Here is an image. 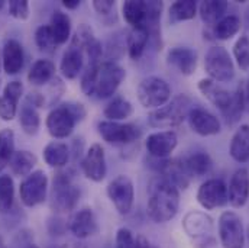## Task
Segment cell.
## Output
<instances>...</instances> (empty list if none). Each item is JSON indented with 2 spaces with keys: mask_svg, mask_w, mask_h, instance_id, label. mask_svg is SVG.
Wrapping results in <instances>:
<instances>
[{
  "mask_svg": "<svg viewBox=\"0 0 249 248\" xmlns=\"http://www.w3.org/2000/svg\"><path fill=\"white\" fill-rule=\"evenodd\" d=\"M126 77V71L115 61L90 64L81 76V92L86 96L107 99L116 93Z\"/></svg>",
  "mask_w": 249,
  "mask_h": 248,
  "instance_id": "1",
  "label": "cell"
},
{
  "mask_svg": "<svg viewBox=\"0 0 249 248\" xmlns=\"http://www.w3.org/2000/svg\"><path fill=\"white\" fill-rule=\"evenodd\" d=\"M180 208V190L161 176L154 179L148 187V216L155 224L171 221Z\"/></svg>",
  "mask_w": 249,
  "mask_h": 248,
  "instance_id": "2",
  "label": "cell"
},
{
  "mask_svg": "<svg viewBox=\"0 0 249 248\" xmlns=\"http://www.w3.org/2000/svg\"><path fill=\"white\" fill-rule=\"evenodd\" d=\"M75 172L71 167L57 170L53 182L51 208L55 212H71L80 200V187L75 185Z\"/></svg>",
  "mask_w": 249,
  "mask_h": 248,
  "instance_id": "3",
  "label": "cell"
},
{
  "mask_svg": "<svg viewBox=\"0 0 249 248\" xmlns=\"http://www.w3.org/2000/svg\"><path fill=\"white\" fill-rule=\"evenodd\" d=\"M191 100L186 95H178L167 105L148 115V124L154 128H174L184 122L190 112Z\"/></svg>",
  "mask_w": 249,
  "mask_h": 248,
  "instance_id": "4",
  "label": "cell"
},
{
  "mask_svg": "<svg viewBox=\"0 0 249 248\" xmlns=\"http://www.w3.org/2000/svg\"><path fill=\"white\" fill-rule=\"evenodd\" d=\"M138 100L145 109H158L167 105L171 99V87L170 84L157 76L145 77L136 90Z\"/></svg>",
  "mask_w": 249,
  "mask_h": 248,
  "instance_id": "5",
  "label": "cell"
},
{
  "mask_svg": "<svg viewBox=\"0 0 249 248\" xmlns=\"http://www.w3.org/2000/svg\"><path fill=\"white\" fill-rule=\"evenodd\" d=\"M204 68L213 81L228 83L235 77V65L225 47H212L206 53Z\"/></svg>",
  "mask_w": 249,
  "mask_h": 248,
  "instance_id": "6",
  "label": "cell"
},
{
  "mask_svg": "<svg viewBox=\"0 0 249 248\" xmlns=\"http://www.w3.org/2000/svg\"><path fill=\"white\" fill-rule=\"evenodd\" d=\"M48 193V176L42 170H35L26 176L19 187V196L26 208H35L45 202Z\"/></svg>",
  "mask_w": 249,
  "mask_h": 248,
  "instance_id": "7",
  "label": "cell"
},
{
  "mask_svg": "<svg viewBox=\"0 0 249 248\" xmlns=\"http://www.w3.org/2000/svg\"><path fill=\"white\" fill-rule=\"evenodd\" d=\"M219 238L223 248H244L245 231L238 213L228 210L219 218Z\"/></svg>",
  "mask_w": 249,
  "mask_h": 248,
  "instance_id": "8",
  "label": "cell"
},
{
  "mask_svg": "<svg viewBox=\"0 0 249 248\" xmlns=\"http://www.w3.org/2000/svg\"><path fill=\"white\" fill-rule=\"evenodd\" d=\"M97 132L103 141L112 145H126L141 138L142 131L133 124H121L112 121H102L97 125Z\"/></svg>",
  "mask_w": 249,
  "mask_h": 248,
  "instance_id": "9",
  "label": "cell"
},
{
  "mask_svg": "<svg viewBox=\"0 0 249 248\" xmlns=\"http://www.w3.org/2000/svg\"><path fill=\"white\" fill-rule=\"evenodd\" d=\"M106 193L109 200L113 203V206L121 215H127L132 210L135 202V187H133V182L127 176L124 174L116 176L107 185Z\"/></svg>",
  "mask_w": 249,
  "mask_h": 248,
  "instance_id": "10",
  "label": "cell"
},
{
  "mask_svg": "<svg viewBox=\"0 0 249 248\" xmlns=\"http://www.w3.org/2000/svg\"><path fill=\"white\" fill-rule=\"evenodd\" d=\"M77 124H78V119L71 112L68 103H62L57 108H54L48 114L47 121H45L50 135L55 139H64L70 136Z\"/></svg>",
  "mask_w": 249,
  "mask_h": 248,
  "instance_id": "11",
  "label": "cell"
},
{
  "mask_svg": "<svg viewBox=\"0 0 249 248\" xmlns=\"http://www.w3.org/2000/svg\"><path fill=\"white\" fill-rule=\"evenodd\" d=\"M81 170L83 174L94 183H100L105 180L107 174V164L105 148L100 144L96 142L90 145L84 158L81 160Z\"/></svg>",
  "mask_w": 249,
  "mask_h": 248,
  "instance_id": "12",
  "label": "cell"
},
{
  "mask_svg": "<svg viewBox=\"0 0 249 248\" xmlns=\"http://www.w3.org/2000/svg\"><path fill=\"white\" fill-rule=\"evenodd\" d=\"M197 202L206 210L222 208L228 203V186L220 179H209L197 191Z\"/></svg>",
  "mask_w": 249,
  "mask_h": 248,
  "instance_id": "13",
  "label": "cell"
},
{
  "mask_svg": "<svg viewBox=\"0 0 249 248\" xmlns=\"http://www.w3.org/2000/svg\"><path fill=\"white\" fill-rule=\"evenodd\" d=\"M178 144V136L174 131H160L148 135L145 145L149 155L155 160H167Z\"/></svg>",
  "mask_w": 249,
  "mask_h": 248,
  "instance_id": "14",
  "label": "cell"
},
{
  "mask_svg": "<svg viewBox=\"0 0 249 248\" xmlns=\"http://www.w3.org/2000/svg\"><path fill=\"white\" fill-rule=\"evenodd\" d=\"M198 90L210 103H213L222 112L223 116L231 111V108L233 105V100H235V93L228 92L226 89L219 86L212 78L200 80L198 81Z\"/></svg>",
  "mask_w": 249,
  "mask_h": 248,
  "instance_id": "15",
  "label": "cell"
},
{
  "mask_svg": "<svg viewBox=\"0 0 249 248\" xmlns=\"http://www.w3.org/2000/svg\"><path fill=\"white\" fill-rule=\"evenodd\" d=\"M68 229L78 240H86L89 237L96 235L99 232V224L93 209L83 208L72 213L68 221Z\"/></svg>",
  "mask_w": 249,
  "mask_h": 248,
  "instance_id": "16",
  "label": "cell"
},
{
  "mask_svg": "<svg viewBox=\"0 0 249 248\" xmlns=\"http://www.w3.org/2000/svg\"><path fill=\"white\" fill-rule=\"evenodd\" d=\"M158 161H160V164L155 166V169L161 174L162 179L168 180L171 185H174L178 190L188 187L191 176L187 172L184 160L167 158V160H158Z\"/></svg>",
  "mask_w": 249,
  "mask_h": 248,
  "instance_id": "17",
  "label": "cell"
},
{
  "mask_svg": "<svg viewBox=\"0 0 249 248\" xmlns=\"http://www.w3.org/2000/svg\"><path fill=\"white\" fill-rule=\"evenodd\" d=\"M187 119L190 128L201 136L216 135L222 129L220 121L203 108H191L187 115Z\"/></svg>",
  "mask_w": 249,
  "mask_h": 248,
  "instance_id": "18",
  "label": "cell"
},
{
  "mask_svg": "<svg viewBox=\"0 0 249 248\" xmlns=\"http://www.w3.org/2000/svg\"><path fill=\"white\" fill-rule=\"evenodd\" d=\"M213 227H214V224H213L212 216H209L207 213L200 212V210L188 212L183 221V228H184L186 234L194 241L206 238V237H212Z\"/></svg>",
  "mask_w": 249,
  "mask_h": 248,
  "instance_id": "19",
  "label": "cell"
},
{
  "mask_svg": "<svg viewBox=\"0 0 249 248\" xmlns=\"http://www.w3.org/2000/svg\"><path fill=\"white\" fill-rule=\"evenodd\" d=\"M23 95V84L19 80L9 81L4 89L3 95L0 96V118L1 121H12L18 114V103Z\"/></svg>",
  "mask_w": 249,
  "mask_h": 248,
  "instance_id": "20",
  "label": "cell"
},
{
  "mask_svg": "<svg viewBox=\"0 0 249 248\" xmlns=\"http://www.w3.org/2000/svg\"><path fill=\"white\" fill-rule=\"evenodd\" d=\"M249 199V172L239 169L233 173L228 187V202L233 208H242Z\"/></svg>",
  "mask_w": 249,
  "mask_h": 248,
  "instance_id": "21",
  "label": "cell"
},
{
  "mask_svg": "<svg viewBox=\"0 0 249 248\" xmlns=\"http://www.w3.org/2000/svg\"><path fill=\"white\" fill-rule=\"evenodd\" d=\"M25 64V53L23 47L16 39L6 41L3 50H1V67L6 74L15 76L20 73Z\"/></svg>",
  "mask_w": 249,
  "mask_h": 248,
  "instance_id": "22",
  "label": "cell"
},
{
  "mask_svg": "<svg viewBox=\"0 0 249 248\" xmlns=\"http://www.w3.org/2000/svg\"><path fill=\"white\" fill-rule=\"evenodd\" d=\"M167 61L170 65L176 67L181 74L191 76L197 67V54L187 47H176L168 51Z\"/></svg>",
  "mask_w": 249,
  "mask_h": 248,
  "instance_id": "23",
  "label": "cell"
},
{
  "mask_svg": "<svg viewBox=\"0 0 249 248\" xmlns=\"http://www.w3.org/2000/svg\"><path fill=\"white\" fill-rule=\"evenodd\" d=\"M122 15L132 28H146L148 25V1L127 0L122 6Z\"/></svg>",
  "mask_w": 249,
  "mask_h": 248,
  "instance_id": "24",
  "label": "cell"
},
{
  "mask_svg": "<svg viewBox=\"0 0 249 248\" xmlns=\"http://www.w3.org/2000/svg\"><path fill=\"white\" fill-rule=\"evenodd\" d=\"M84 67V53L72 45L64 53L61 62H60V71L67 80H74Z\"/></svg>",
  "mask_w": 249,
  "mask_h": 248,
  "instance_id": "25",
  "label": "cell"
},
{
  "mask_svg": "<svg viewBox=\"0 0 249 248\" xmlns=\"http://www.w3.org/2000/svg\"><path fill=\"white\" fill-rule=\"evenodd\" d=\"M149 41H151V34L146 28H132L126 38V48H127L129 58L133 61L139 60L143 56Z\"/></svg>",
  "mask_w": 249,
  "mask_h": 248,
  "instance_id": "26",
  "label": "cell"
},
{
  "mask_svg": "<svg viewBox=\"0 0 249 248\" xmlns=\"http://www.w3.org/2000/svg\"><path fill=\"white\" fill-rule=\"evenodd\" d=\"M55 64L47 58H39L32 64L28 73V81L32 86H45L55 78Z\"/></svg>",
  "mask_w": 249,
  "mask_h": 248,
  "instance_id": "27",
  "label": "cell"
},
{
  "mask_svg": "<svg viewBox=\"0 0 249 248\" xmlns=\"http://www.w3.org/2000/svg\"><path fill=\"white\" fill-rule=\"evenodd\" d=\"M42 155L44 161L50 167L60 170L62 167H67V163L70 160V148L61 141H51L45 145Z\"/></svg>",
  "mask_w": 249,
  "mask_h": 248,
  "instance_id": "28",
  "label": "cell"
},
{
  "mask_svg": "<svg viewBox=\"0 0 249 248\" xmlns=\"http://www.w3.org/2000/svg\"><path fill=\"white\" fill-rule=\"evenodd\" d=\"M231 157L238 163L249 161V125H241L232 136Z\"/></svg>",
  "mask_w": 249,
  "mask_h": 248,
  "instance_id": "29",
  "label": "cell"
},
{
  "mask_svg": "<svg viewBox=\"0 0 249 248\" xmlns=\"http://www.w3.org/2000/svg\"><path fill=\"white\" fill-rule=\"evenodd\" d=\"M228 7H229L228 1L209 0V1H201L198 4V13H200L201 20L207 26H214L219 20H222L225 18Z\"/></svg>",
  "mask_w": 249,
  "mask_h": 248,
  "instance_id": "30",
  "label": "cell"
},
{
  "mask_svg": "<svg viewBox=\"0 0 249 248\" xmlns=\"http://www.w3.org/2000/svg\"><path fill=\"white\" fill-rule=\"evenodd\" d=\"M36 163H38V158L34 153L28 150H19V151H15L9 166L15 176L26 177L34 172Z\"/></svg>",
  "mask_w": 249,
  "mask_h": 248,
  "instance_id": "31",
  "label": "cell"
},
{
  "mask_svg": "<svg viewBox=\"0 0 249 248\" xmlns=\"http://www.w3.org/2000/svg\"><path fill=\"white\" fill-rule=\"evenodd\" d=\"M50 28H51V32L58 44L64 45L70 38H71V31H72V23H71V18L64 13L62 10H55L51 16V20H50Z\"/></svg>",
  "mask_w": 249,
  "mask_h": 248,
  "instance_id": "32",
  "label": "cell"
},
{
  "mask_svg": "<svg viewBox=\"0 0 249 248\" xmlns=\"http://www.w3.org/2000/svg\"><path fill=\"white\" fill-rule=\"evenodd\" d=\"M133 114V106L129 100H126L124 97H113L105 108L103 115L107 121L112 122H121L127 118H130Z\"/></svg>",
  "mask_w": 249,
  "mask_h": 248,
  "instance_id": "33",
  "label": "cell"
},
{
  "mask_svg": "<svg viewBox=\"0 0 249 248\" xmlns=\"http://www.w3.org/2000/svg\"><path fill=\"white\" fill-rule=\"evenodd\" d=\"M184 164H186L187 172L191 177H203V176L209 174L213 167L210 155L203 151H197V153H193L191 155H188L184 160Z\"/></svg>",
  "mask_w": 249,
  "mask_h": 248,
  "instance_id": "34",
  "label": "cell"
},
{
  "mask_svg": "<svg viewBox=\"0 0 249 248\" xmlns=\"http://www.w3.org/2000/svg\"><path fill=\"white\" fill-rule=\"evenodd\" d=\"M19 125L25 134L36 135L39 132V126H41V118H39L36 108H34L32 105L25 102L19 111Z\"/></svg>",
  "mask_w": 249,
  "mask_h": 248,
  "instance_id": "35",
  "label": "cell"
},
{
  "mask_svg": "<svg viewBox=\"0 0 249 248\" xmlns=\"http://www.w3.org/2000/svg\"><path fill=\"white\" fill-rule=\"evenodd\" d=\"M242 22L236 15H229L225 16L222 20H219L214 26H213V35L216 39L220 41H226L233 38L239 31H241Z\"/></svg>",
  "mask_w": 249,
  "mask_h": 248,
  "instance_id": "36",
  "label": "cell"
},
{
  "mask_svg": "<svg viewBox=\"0 0 249 248\" xmlns=\"http://www.w3.org/2000/svg\"><path fill=\"white\" fill-rule=\"evenodd\" d=\"M197 13V3L194 0H178L170 6V20L171 23H178L190 20Z\"/></svg>",
  "mask_w": 249,
  "mask_h": 248,
  "instance_id": "37",
  "label": "cell"
},
{
  "mask_svg": "<svg viewBox=\"0 0 249 248\" xmlns=\"http://www.w3.org/2000/svg\"><path fill=\"white\" fill-rule=\"evenodd\" d=\"M15 154V134L12 129L4 128L0 131V173L9 166Z\"/></svg>",
  "mask_w": 249,
  "mask_h": 248,
  "instance_id": "38",
  "label": "cell"
},
{
  "mask_svg": "<svg viewBox=\"0 0 249 248\" xmlns=\"http://www.w3.org/2000/svg\"><path fill=\"white\" fill-rule=\"evenodd\" d=\"M15 203V183L9 174L0 176V213H9Z\"/></svg>",
  "mask_w": 249,
  "mask_h": 248,
  "instance_id": "39",
  "label": "cell"
},
{
  "mask_svg": "<svg viewBox=\"0 0 249 248\" xmlns=\"http://www.w3.org/2000/svg\"><path fill=\"white\" fill-rule=\"evenodd\" d=\"M35 44L41 51H47V53H53L57 50L58 44L51 32L50 25H41L39 28H36L35 31Z\"/></svg>",
  "mask_w": 249,
  "mask_h": 248,
  "instance_id": "40",
  "label": "cell"
},
{
  "mask_svg": "<svg viewBox=\"0 0 249 248\" xmlns=\"http://www.w3.org/2000/svg\"><path fill=\"white\" fill-rule=\"evenodd\" d=\"M233 57L242 71L249 70V35H242L233 45Z\"/></svg>",
  "mask_w": 249,
  "mask_h": 248,
  "instance_id": "41",
  "label": "cell"
},
{
  "mask_svg": "<svg viewBox=\"0 0 249 248\" xmlns=\"http://www.w3.org/2000/svg\"><path fill=\"white\" fill-rule=\"evenodd\" d=\"M94 39H96V37H94L93 29H91L89 25L81 23V25L77 28V31H75V34H74V37H72L70 45H72V47H75V48H78V50H81V51L84 53L86 47H87L89 44H91Z\"/></svg>",
  "mask_w": 249,
  "mask_h": 248,
  "instance_id": "42",
  "label": "cell"
},
{
  "mask_svg": "<svg viewBox=\"0 0 249 248\" xmlns=\"http://www.w3.org/2000/svg\"><path fill=\"white\" fill-rule=\"evenodd\" d=\"M9 15L19 20H26L29 18V1L28 0H10L7 3Z\"/></svg>",
  "mask_w": 249,
  "mask_h": 248,
  "instance_id": "43",
  "label": "cell"
},
{
  "mask_svg": "<svg viewBox=\"0 0 249 248\" xmlns=\"http://www.w3.org/2000/svg\"><path fill=\"white\" fill-rule=\"evenodd\" d=\"M135 241V235L132 234L130 229L127 228H121L116 232V248H130Z\"/></svg>",
  "mask_w": 249,
  "mask_h": 248,
  "instance_id": "44",
  "label": "cell"
},
{
  "mask_svg": "<svg viewBox=\"0 0 249 248\" xmlns=\"http://www.w3.org/2000/svg\"><path fill=\"white\" fill-rule=\"evenodd\" d=\"M115 1L113 0H94L93 1V9L103 16H107L112 13V10L115 9Z\"/></svg>",
  "mask_w": 249,
  "mask_h": 248,
  "instance_id": "45",
  "label": "cell"
},
{
  "mask_svg": "<svg viewBox=\"0 0 249 248\" xmlns=\"http://www.w3.org/2000/svg\"><path fill=\"white\" fill-rule=\"evenodd\" d=\"M130 248H158L157 246H154V244H151L149 243V240H146L143 235H136L135 237V241H133V244H132V247Z\"/></svg>",
  "mask_w": 249,
  "mask_h": 248,
  "instance_id": "46",
  "label": "cell"
},
{
  "mask_svg": "<svg viewBox=\"0 0 249 248\" xmlns=\"http://www.w3.org/2000/svg\"><path fill=\"white\" fill-rule=\"evenodd\" d=\"M241 90H242V96H244V105H245V111L249 112V80L244 81L241 84Z\"/></svg>",
  "mask_w": 249,
  "mask_h": 248,
  "instance_id": "47",
  "label": "cell"
},
{
  "mask_svg": "<svg viewBox=\"0 0 249 248\" xmlns=\"http://www.w3.org/2000/svg\"><path fill=\"white\" fill-rule=\"evenodd\" d=\"M80 0H64L62 1V6L64 7H67V9H70V10H74V9H77L78 6H80Z\"/></svg>",
  "mask_w": 249,
  "mask_h": 248,
  "instance_id": "48",
  "label": "cell"
},
{
  "mask_svg": "<svg viewBox=\"0 0 249 248\" xmlns=\"http://www.w3.org/2000/svg\"><path fill=\"white\" fill-rule=\"evenodd\" d=\"M20 248H39V247H38V246H35L34 243H31V241H29V243H25V244H22V247Z\"/></svg>",
  "mask_w": 249,
  "mask_h": 248,
  "instance_id": "49",
  "label": "cell"
},
{
  "mask_svg": "<svg viewBox=\"0 0 249 248\" xmlns=\"http://www.w3.org/2000/svg\"><path fill=\"white\" fill-rule=\"evenodd\" d=\"M0 248H7L6 247V244H4V241H3V238L0 237Z\"/></svg>",
  "mask_w": 249,
  "mask_h": 248,
  "instance_id": "50",
  "label": "cell"
},
{
  "mask_svg": "<svg viewBox=\"0 0 249 248\" xmlns=\"http://www.w3.org/2000/svg\"><path fill=\"white\" fill-rule=\"evenodd\" d=\"M4 6H6V1H4V0H0V10H1Z\"/></svg>",
  "mask_w": 249,
  "mask_h": 248,
  "instance_id": "51",
  "label": "cell"
},
{
  "mask_svg": "<svg viewBox=\"0 0 249 248\" xmlns=\"http://www.w3.org/2000/svg\"><path fill=\"white\" fill-rule=\"evenodd\" d=\"M245 237H248V241H249V227H248V231H247V234H245Z\"/></svg>",
  "mask_w": 249,
  "mask_h": 248,
  "instance_id": "52",
  "label": "cell"
},
{
  "mask_svg": "<svg viewBox=\"0 0 249 248\" xmlns=\"http://www.w3.org/2000/svg\"><path fill=\"white\" fill-rule=\"evenodd\" d=\"M0 68H1V54H0Z\"/></svg>",
  "mask_w": 249,
  "mask_h": 248,
  "instance_id": "53",
  "label": "cell"
}]
</instances>
